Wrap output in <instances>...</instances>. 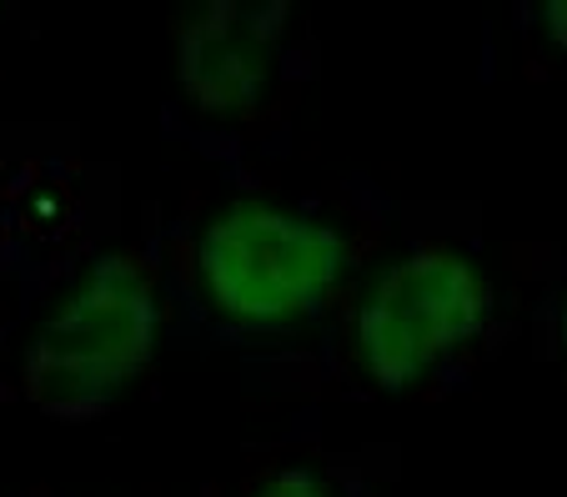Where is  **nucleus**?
Instances as JSON below:
<instances>
[{
    "instance_id": "nucleus-1",
    "label": "nucleus",
    "mask_w": 567,
    "mask_h": 497,
    "mask_svg": "<svg viewBox=\"0 0 567 497\" xmlns=\"http://www.w3.org/2000/svg\"><path fill=\"white\" fill-rule=\"evenodd\" d=\"M156 332L161 312L146 271L126 257H101L35 332L25 358L31 397L61 417L106 407L141 377Z\"/></svg>"
},
{
    "instance_id": "nucleus-2",
    "label": "nucleus",
    "mask_w": 567,
    "mask_h": 497,
    "mask_svg": "<svg viewBox=\"0 0 567 497\" xmlns=\"http://www.w3.org/2000/svg\"><path fill=\"white\" fill-rule=\"evenodd\" d=\"M202 287L231 322L281 327L332 292L347 271V241L327 221L271 201H231L196 247Z\"/></svg>"
},
{
    "instance_id": "nucleus-3",
    "label": "nucleus",
    "mask_w": 567,
    "mask_h": 497,
    "mask_svg": "<svg viewBox=\"0 0 567 497\" xmlns=\"http://www.w3.org/2000/svg\"><path fill=\"white\" fill-rule=\"evenodd\" d=\"M487 322V281L462 251H412L367 287L357 307V362L372 382L417 387Z\"/></svg>"
},
{
    "instance_id": "nucleus-4",
    "label": "nucleus",
    "mask_w": 567,
    "mask_h": 497,
    "mask_svg": "<svg viewBox=\"0 0 567 497\" xmlns=\"http://www.w3.org/2000/svg\"><path fill=\"white\" fill-rule=\"evenodd\" d=\"M281 11L271 6H202L182 31V65L186 91L206 111H247L267 86L271 35Z\"/></svg>"
},
{
    "instance_id": "nucleus-5",
    "label": "nucleus",
    "mask_w": 567,
    "mask_h": 497,
    "mask_svg": "<svg viewBox=\"0 0 567 497\" xmlns=\"http://www.w3.org/2000/svg\"><path fill=\"white\" fill-rule=\"evenodd\" d=\"M257 497H332V493H327L317 477H307V473H281V477H271Z\"/></svg>"
},
{
    "instance_id": "nucleus-6",
    "label": "nucleus",
    "mask_w": 567,
    "mask_h": 497,
    "mask_svg": "<svg viewBox=\"0 0 567 497\" xmlns=\"http://www.w3.org/2000/svg\"><path fill=\"white\" fill-rule=\"evenodd\" d=\"M543 21H547V35H553L557 45H567V0H553Z\"/></svg>"
},
{
    "instance_id": "nucleus-7",
    "label": "nucleus",
    "mask_w": 567,
    "mask_h": 497,
    "mask_svg": "<svg viewBox=\"0 0 567 497\" xmlns=\"http://www.w3.org/2000/svg\"><path fill=\"white\" fill-rule=\"evenodd\" d=\"M563 336H567V312H563Z\"/></svg>"
}]
</instances>
